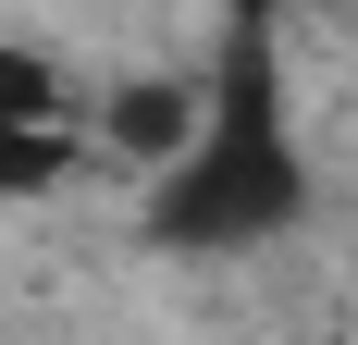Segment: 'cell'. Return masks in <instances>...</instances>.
I'll use <instances>...</instances> for the list:
<instances>
[{
  "instance_id": "obj_4",
  "label": "cell",
  "mask_w": 358,
  "mask_h": 345,
  "mask_svg": "<svg viewBox=\"0 0 358 345\" xmlns=\"http://www.w3.org/2000/svg\"><path fill=\"white\" fill-rule=\"evenodd\" d=\"M62 161H74L62 136H25V124H0V198H50V185H62Z\"/></svg>"
},
{
  "instance_id": "obj_2",
  "label": "cell",
  "mask_w": 358,
  "mask_h": 345,
  "mask_svg": "<svg viewBox=\"0 0 358 345\" xmlns=\"http://www.w3.org/2000/svg\"><path fill=\"white\" fill-rule=\"evenodd\" d=\"M111 136H124V148H173V161H185L198 99H185V87H124V99H111Z\"/></svg>"
},
{
  "instance_id": "obj_1",
  "label": "cell",
  "mask_w": 358,
  "mask_h": 345,
  "mask_svg": "<svg viewBox=\"0 0 358 345\" xmlns=\"http://www.w3.org/2000/svg\"><path fill=\"white\" fill-rule=\"evenodd\" d=\"M296 210H309V161L285 136V87H272V25H235L222 37V74H210V111H198V136L185 161L161 172V247H259L285 235Z\"/></svg>"
},
{
  "instance_id": "obj_3",
  "label": "cell",
  "mask_w": 358,
  "mask_h": 345,
  "mask_svg": "<svg viewBox=\"0 0 358 345\" xmlns=\"http://www.w3.org/2000/svg\"><path fill=\"white\" fill-rule=\"evenodd\" d=\"M50 111H62V87H50V62L0 37V124H25V136H50Z\"/></svg>"
}]
</instances>
